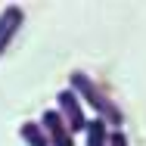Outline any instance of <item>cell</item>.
<instances>
[{
	"instance_id": "obj_1",
	"label": "cell",
	"mask_w": 146,
	"mask_h": 146,
	"mask_svg": "<svg viewBox=\"0 0 146 146\" xmlns=\"http://www.w3.org/2000/svg\"><path fill=\"white\" fill-rule=\"evenodd\" d=\"M68 87L81 96V103L93 109V118H103L112 131H121V121H124V112L118 109V103L106 93V87H100L87 72H72L68 75Z\"/></svg>"
},
{
	"instance_id": "obj_2",
	"label": "cell",
	"mask_w": 146,
	"mask_h": 146,
	"mask_svg": "<svg viewBox=\"0 0 146 146\" xmlns=\"http://www.w3.org/2000/svg\"><path fill=\"white\" fill-rule=\"evenodd\" d=\"M56 109H59V115L65 118V124H68L72 137L87 131V121H90V118H87V112H84L81 96H78L72 87H62V90L56 93Z\"/></svg>"
},
{
	"instance_id": "obj_3",
	"label": "cell",
	"mask_w": 146,
	"mask_h": 146,
	"mask_svg": "<svg viewBox=\"0 0 146 146\" xmlns=\"http://www.w3.org/2000/svg\"><path fill=\"white\" fill-rule=\"evenodd\" d=\"M40 127H44V134H47L50 146H75V137H72L65 118L59 115V109H47L44 118H40Z\"/></svg>"
},
{
	"instance_id": "obj_4",
	"label": "cell",
	"mask_w": 146,
	"mask_h": 146,
	"mask_svg": "<svg viewBox=\"0 0 146 146\" xmlns=\"http://www.w3.org/2000/svg\"><path fill=\"white\" fill-rule=\"evenodd\" d=\"M22 22H25V9H22L19 3L3 6V13H0V56L9 50V44H13V37L19 34Z\"/></svg>"
},
{
	"instance_id": "obj_5",
	"label": "cell",
	"mask_w": 146,
	"mask_h": 146,
	"mask_svg": "<svg viewBox=\"0 0 146 146\" xmlns=\"http://www.w3.org/2000/svg\"><path fill=\"white\" fill-rule=\"evenodd\" d=\"M109 137H112V127H109L103 118H90V121H87L84 146H109Z\"/></svg>"
},
{
	"instance_id": "obj_6",
	"label": "cell",
	"mask_w": 146,
	"mask_h": 146,
	"mask_svg": "<svg viewBox=\"0 0 146 146\" xmlns=\"http://www.w3.org/2000/svg\"><path fill=\"white\" fill-rule=\"evenodd\" d=\"M19 137L25 140V146H50L44 127H40V121H25V124L19 127Z\"/></svg>"
},
{
	"instance_id": "obj_7",
	"label": "cell",
	"mask_w": 146,
	"mask_h": 146,
	"mask_svg": "<svg viewBox=\"0 0 146 146\" xmlns=\"http://www.w3.org/2000/svg\"><path fill=\"white\" fill-rule=\"evenodd\" d=\"M109 146H127V137H124V131H112V137H109Z\"/></svg>"
}]
</instances>
